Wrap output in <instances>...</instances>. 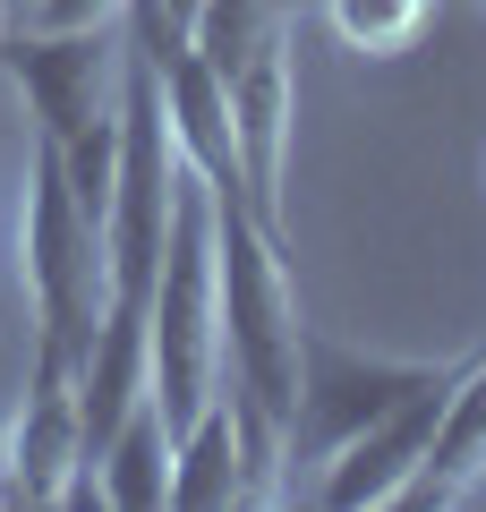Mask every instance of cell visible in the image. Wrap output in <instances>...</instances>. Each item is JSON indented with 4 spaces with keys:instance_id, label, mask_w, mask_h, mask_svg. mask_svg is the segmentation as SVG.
<instances>
[{
    "instance_id": "obj_5",
    "label": "cell",
    "mask_w": 486,
    "mask_h": 512,
    "mask_svg": "<svg viewBox=\"0 0 486 512\" xmlns=\"http://www.w3.org/2000/svg\"><path fill=\"white\" fill-rule=\"evenodd\" d=\"M0 470H9V495L18 504H103L94 461H86V427H77V367L52 342H35L26 410H9Z\"/></svg>"
},
{
    "instance_id": "obj_16",
    "label": "cell",
    "mask_w": 486,
    "mask_h": 512,
    "mask_svg": "<svg viewBox=\"0 0 486 512\" xmlns=\"http://www.w3.org/2000/svg\"><path fill=\"white\" fill-rule=\"evenodd\" d=\"M0 444H9V410H0Z\"/></svg>"
},
{
    "instance_id": "obj_10",
    "label": "cell",
    "mask_w": 486,
    "mask_h": 512,
    "mask_svg": "<svg viewBox=\"0 0 486 512\" xmlns=\"http://www.w3.org/2000/svg\"><path fill=\"white\" fill-rule=\"evenodd\" d=\"M171 504L180 512L248 504V453H239V419H231V402H222V384H214V402L171 436Z\"/></svg>"
},
{
    "instance_id": "obj_6",
    "label": "cell",
    "mask_w": 486,
    "mask_h": 512,
    "mask_svg": "<svg viewBox=\"0 0 486 512\" xmlns=\"http://www.w3.org/2000/svg\"><path fill=\"white\" fill-rule=\"evenodd\" d=\"M290 120H299V52L290 26L265 35L231 69V137H239V197L265 231H282V180H290Z\"/></svg>"
},
{
    "instance_id": "obj_13",
    "label": "cell",
    "mask_w": 486,
    "mask_h": 512,
    "mask_svg": "<svg viewBox=\"0 0 486 512\" xmlns=\"http://www.w3.org/2000/svg\"><path fill=\"white\" fill-rule=\"evenodd\" d=\"M282 26H290V0H205V9H197V35H188V52H205L222 77H231L239 60H248L265 35H282Z\"/></svg>"
},
{
    "instance_id": "obj_17",
    "label": "cell",
    "mask_w": 486,
    "mask_h": 512,
    "mask_svg": "<svg viewBox=\"0 0 486 512\" xmlns=\"http://www.w3.org/2000/svg\"><path fill=\"white\" fill-rule=\"evenodd\" d=\"M26 9H35V0H26Z\"/></svg>"
},
{
    "instance_id": "obj_3",
    "label": "cell",
    "mask_w": 486,
    "mask_h": 512,
    "mask_svg": "<svg viewBox=\"0 0 486 512\" xmlns=\"http://www.w3.org/2000/svg\"><path fill=\"white\" fill-rule=\"evenodd\" d=\"M0 77L18 86L35 137L69 146L77 128L111 120L128 86V35L111 26H9L0 35Z\"/></svg>"
},
{
    "instance_id": "obj_1",
    "label": "cell",
    "mask_w": 486,
    "mask_h": 512,
    "mask_svg": "<svg viewBox=\"0 0 486 512\" xmlns=\"http://www.w3.org/2000/svg\"><path fill=\"white\" fill-rule=\"evenodd\" d=\"M18 256H26V299H35V342H52L77 367L111 308V256H103V222L77 205L52 137H35V154H26Z\"/></svg>"
},
{
    "instance_id": "obj_4",
    "label": "cell",
    "mask_w": 486,
    "mask_h": 512,
    "mask_svg": "<svg viewBox=\"0 0 486 512\" xmlns=\"http://www.w3.org/2000/svg\"><path fill=\"white\" fill-rule=\"evenodd\" d=\"M435 359H367L324 333H299V410H290V461H333L359 427H376L384 410H401L418 384H435Z\"/></svg>"
},
{
    "instance_id": "obj_14",
    "label": "cell",
    "mask_w": 486,
    "mask_h": 512,
    "mask_svg": "<svg viewBox=\"0 0 486 512\" xmlns=\"http://www.w3.org/2000/svg\"><path fill=\"white\" fill-rule=\"evenodd\" d=\"M128 0H35L26 9V26H111Z\"/></svg>"
},
{
    "instance_id": "obj_9",
    "label": "cell",
    "mask_w": 486,
    "mask_h": 512,
    "mask_svg": "<svg viewBox=\"0 0 486 512\" xmlns=\"http://www.w3.org/2000/svg\"><path fill=\"white\" fill-rule=\"evenodd\" d=\"M486 487V350L461 367V384H452L444 419H435V444L427 461H418V478L401 487V504H469V495Z\"/></svg>"
},
{
    "instance_id": "obj_7",
    "label": "cell",
    "mask_w": 486,
    "mask_h": 512,
    "mask_svg": "<svg viewBox=\"0 0 486 512\" xmlns=\"http://www.w3.org/2000/svg\"><path fill=\"white\" fill-rule=\"evenodd\" d=\"M469 367V359H461ZM461 367H444L435 384H418L401 410H384L376 427H359V436L342 444V453L324 461V478H316V504H333V512H367V504H401V487L418 478V461H427V444H435V419H444V402H452V384H461Z\"/></svg>"
},
{
    "instance_id": "obj_11",
    "label": "cell",
    "mask_w": 486,
    "mask_h": 512,
    "mask_svg": "<svg viewBox=\"0 0 486 512\" xmlns=\"http://www.w3.org/2000/svg\"><path fill=\"white\" fill-rule=\"evenodd\" d=\"M94 487H103L111 512H162V504H171V427H162L154 393L103 436V453H94Z\"/></svg>"
},
{
    "instance_id": "obj_8",
    "label": "cell",
    "mask_w": 486,
    "mask_h": 512,
    "mask_svg": "<svg viewBox=\"0 0 486 512\" xmlns=\"http://www.w3.org/2000/svg\"><path fill=\"white\" fill-rule=\"evenodd\" d=\"M162 111H171V137H180V163L205 188H239V137H231V77L205 52H171L162 60Z\"/></svg>"
},
{
    "instance_id": "obj_15",
    "label": "cell",
    "mask_w": 486,
    "mask_h": 512,
    "mask_svg": "<svg viewBox=\"0 0 486 512\" xmlns=\"http://www.w3.org/2000/svg\"><path fill=\"white\" fill-rule=\"evenodd\" d=\"M154 9H162V26H180V35H197V9H205V0H154Z\"/></svg>"
},
{
    "instance_id": "obj_12",
    "label": "cell",
    "mask_w": 486,
    "mask_h": 512,
    "mask_svg": "<svg viewBox=\"0 0 486 512\" xmlns=\"http://www.w3.org/2000/svg\"><path fill=\"white\" fill-rule=\"evenodd\" d=\"M324 26L367 60H401L435 26V0H324Z\"/></svg>"
},
{
    "instance_id": "obj_2",
    "label": "cell",
    "mask_w": 486,
    "mask_h": 512,
    "mask_svg": "<svg viewBox=\"0 0 486 512\" xmlns=\"http://www.w3.org/2000/svg\"><path fill=\"white\" fill-rule=\"evenodd\" d=\"M154 402L162 427L180 436L222 384V274H214V197L188 171L180 180V214H171V248H162V282H154Z\"/></svg>"
}]
</instances>
